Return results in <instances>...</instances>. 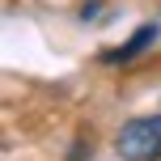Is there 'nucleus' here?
Segmentation results:
<instances>
[{
	"mask_svg": "<svg viewBox=\"0 0 161 161\" xmlns=\"http://www.w3.org/2000/svg\"><path fill=\"white\" fill-rule=\"evenodd\" d=\"M72 161H85V144H72Z\"/></svg>",
	"mask_w": 161,
	"mask_h": 161,
	"instance_id": "obj_3",
	"label": "nucleus"
},
{
	"mask_svg": "<svg viewBox=\"0 0 161 161\" xmlns=\"http://www.w3.org/2000/svg\"><path fill=\"white\" fill-rule=\"evenodd\" d=\"M114 153L123 161H157L161 157V114H140L114 136Z\"/></svg>",
	"mask_w": 161,
	"mask_h": 161,
	"instance_id": "obj_1",
	"label": "nucleus"
},
{
	"mask_svg": "<svg viewBox=\"0 0 161 161\" xmlns=\"http://www.w3.org/2000/svg\"><path fill=\"white\" fill-rule=\"evenodd\" d=\"M148 42H157V25H140L136 34H131L123 47H114V51H106V64H131V59L140 55V51L148 47Z\"/></svg>",
	"mask_w": 161,
	"mask_h": 161,
	"instance_id": "obj_2",
	"label": "nucleus"
}]
</instances>
